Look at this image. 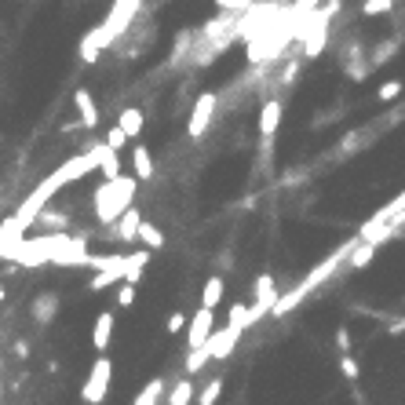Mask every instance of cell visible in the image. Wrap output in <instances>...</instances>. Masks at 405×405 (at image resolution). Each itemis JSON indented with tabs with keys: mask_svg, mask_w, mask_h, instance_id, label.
Wrapping results in <instances>:
<instances>
[{
	"mask_svg": "<svg viewBox=\"0 0 405 405\" xmlns=\"http://www.w3.org/2000/svg\"><path fill=\"white\" fill-rule=\"evenodd\" d=\"M106 150H110L106 143H95L92 150H84L81 157H70L66 164H62V168H55V172L48 175V179H44L41 186H37L33 194H30L26 201H22V205H19V212H15V216H11V223H15L19 230H30V226L37 223V216H41V212H44V205H48V201H52V197L59 194L62 186H66V183H73V179H81V175H88V172H95L99 164H103Z\"/></svg>",
	"mask_w": 405,
	"mask_h": 405,
	"instance_id": "6da1fadb",
	"label": "cell"
},
{
	"mask_svg": "<svg viewBox=\"0 0 405 405\" xmlns=\"http://www.w3.org/2000/svg\"><path fill=\"white\" fill-rule=\"evenodd\" d=\"M358 241H362V237H350V241H344V245H339L336 252H328V256H325V259H322V263H318V267H314V270H310L307 277H303L299 285H293V288H288V293H285L281 299L274 303V310H270L274 318H281V314L296 310L299 303L307 299V296L314 293V288H318V285L325 281V277H333V274H336L339 267H347V259H350V252L358 248Z\"/></svg>",
	"mask_w": 405,
	"mask_h": 405,
	"instance_id": "7a4b0ae2",
	"label": "cell"
},
{
	"mask_svg": "<svg viewBox=\"0 0 405 405\" xmlns=\"http://www.w3.org/2000/svg\"><path fill=\"white\" fill-rule=\"evenodd\" d=\"M135 179L139 175H113V179H103V186L95 190V216L99 223L113 226L124 212L132 208V197H135Z\"/></svg>",
	"mask_w": 405,
	"mask_h": 405,
	"instance_id": "3957f363",
	"label": "cell"
},
{
	"mask_svg": "<svg viewBox=\"0 0 405 405\" xmlns=\"http://www.w3.org/2000/svg\"><path fill=\"white\" fill-rule=\"evenodd\" d=\"M135 11H139V0H113L106 22H103V26H95V30H88L84 37H92V41L99 44V52H103V48H110V44L121 41V33L132 26Z\"/></svg>",
	"mask_w": 405,
	"mask_h": 405,
	"instance_id": "277c9868",
	"label": "cell"
},
{
	"mask_svg": "<svg viewBox=\"0 0 405 405\" xmlns=\"http://www.w3.org/2000/svg\"><path fill=\"white\" fill-rule=\"evenodd\" d=\"M405 216V194H398L395 201H391V205H384V208H379L376 212V216L369 219V223H365L362 226V230H358V237H362V241H384V234H387V226L391 223H395V219H402Z\"/></svg>",
	"mask_w": 405,
	"mask_h": 405,
	"instance_id": "5b68a950",
	"label": "cell"
},
{
	"mask_svg": "<svg viewBox=\"0 0 405 405\" xmlns=\"http://www.w3.org/2000/svg\"><path fill=\"white\" fill-rule=\"evenodd\" d=\"M110 376H113V365H110V358L103 354V358H95L92 376H88V384L81 387V398L88 405H99V402L106 398V391H110Z\"/></svg>",
	"mask_w": 405,
	"mask_h": 405,
	"instance_id": "8992f818",
	"label": "cell"
},
{
	"mask_svg": "<svg viewBox=\"0 0 405 405\" xmlns=\"http://www.w3.org/2000/svg\"><path fill=\"white\" fill-rule=\"evenodd\" d=\"M277 299H281V296H277L274 277H270V274H259V277H256V303L248 307V325H256V322L267 318V314L274 310Z\"/></svg>",
	"mask_w": 405,
	"mask_h": 405,
	"instance_id": "52a82bcc",
	"label": "cell"
},
{
	"mask_svg": "<svg viewBox=\"0 0 405 405\" xmlns=\"http://www.w3.org/2000/svg\"><path fill=\"white\" fill-rule=\"evenodd\" d=\"M336 11V4H325L322 11H314L310 15V33H307V44H303V52L307 59H318L325 52V37H328V15Z\"/></svg>",
	"mask_w": 405,
	"mask_h": 405,
	"instance_id": "ba28073f",
	"label": "cell"
},
{
	"mask_svg": "<svg viewBox=\"0 0 405 405\" xmlns=\"http://www.w3.org/2000/svg\"><path fill=\"white\" fill-rule=\"evenodd\" d=\"M216 92H201L197 95V103H194V113H190V121H186V128L190 135H205L208 132V124H212V113H216Z\"/></svg>",
	"mask_w": 405,
	"mask_h": 405,
	"instance_id": "9c48e42d",
	"label": "cell"
},
{
	"mask_svg": "<svg viewBox=\"0 0 405 405\" xmlns=\"http://www.w3.org/2000/svg\"><path fill=\"white\" fill-rule=\"evenodd\" d=\"M241 333H245V325H234V322H226V328L223 333H212L208 336V354L212 358H226V354H234V347H237V339H241Z\"/></svg>",
	"mask_w": 405,
	"mask_h": 405,
	"instance_id": "30bf717a",
	"label": "cell"
},
{
	"mask_svg": "<svg viewBox=\"0 0 405 405\" xmlns=\"http://www.w3.org/2000/svg\"><path fill=\"white\" fill-rule=\"evenodd\" d=\"M124 270H128V256H113V259L106 263V267L92 277V288L99 293V288H110V285L124 281Z\"/></svg>",
	"mask_w": 405,
	"mask_h": 405,
	"instance_id": "8fae6325",
	"label": "cell"
},
{
	"mask_svg": "<svg viewBox=\"0 0 405 405\" xmlns=\"http://www.w3.org/2000/svg\"><path fill=\"white\" fill-rule=\"evenodd\" d=\"M212 336V307H201L194 314V322H190V350L194 347H205Z\"/></svg>",
	"mask_w": 405,
	"mask_h": 405,
	"instance_id": "7c38bea8",
	"label": "cell"
},
{
	"mask_svg": "<svg viewBox=\"0 0 405 405\" xmlns=\"http://www.w3.org/2000/svg\"><path fill=\"white\" fill-rule=\"evenodd\" d=\"M139 226H143V212H139V208H128L117 223H113V230H117V241H135V237H139Z\"/></svg>",
	"mask_w": 405,
	"mask_h": 405,
	"instance_id": "4fadbf2b",
	"label": "cell"
},
{
	"mask_svg": "<svg viewBox=\"0 0 405 405\" xmlns=\"http://www.w3.org/2000/svg\"><path fill=\"white\" fill-rule=\"evenodd\" d=\"M277 124H281V103L270 99V103L263 106V113H259V135H263V143H270V135L277 132Z\"/></svg>",
	"mask_w": 405,
	"mask_h": 405,
	"instance_id": "5bb4252c",
	"label": "cell"
},
{
	"mask_svg": "<svg viewBox=\"0 0 405 405\" xmlns=\"http://www.w3.org/2000/svg\"><path fill=\"white\" fill-rule=\"evenodd\" d=\"M73 103H77V113H81V124H84V128H95V124H99V106H95V99L88 95L84 88H77Z\"/></svg>",
	"mask_w": 405,
	"mask_h": 405,
	"instance_id": "9a60e30c",
	"label": "cell"
},
{
	"mask_svg": "<svg viewBox=\"0 0 405 405\" xmlns=\"http://www.w3.org/2000/svg\"><path fill=\"white\" fill-rule=\"evenodd\" d=\"M110 336H113V314H110V310H103V314L95 318V333H92V344H95V350H106Z\"/></svg>",
	"mask_w": 405,
	"mask_h": 405,
	"instance_id": "2e32d148",
	"label": "cell"
},
{
	"mask_svg": "<svg viewBox=\"0 0 405 405\" xmlns=\"http://www.w3.org/2000/svg\"><path fill=\"white\" fill-rule=\"evenodd\" d=\"M132 164H135V175H139V179H154V157H150L146 146H135V150H132Z\"/></svg>",
	"mask_w": 405,
	"mask_h": 405,
	"instance_id": "e0dca14e",
	"label": "cell"
},
{
	"mask_svg": "<svg viewBox=\"0 0 405 405\" xmlns=\"http://www.w3.org/2000/svg\"><path fill=\"white\" fill-rule=\"evenodd\" d=\"M55 310H59V299L52 296V293H44V296H37V303H33V318L37 322H52L55 318Z\"/></svg>",
	"mask_w": 405,
	"mask_h": 405,
	"instance_id": "ac0fdd59",
	"label": "cell"
},
{
	"mask_svg": "<svg viewBox=\"0 0 405 405\" xmlns=\"http://www.w3.org/2000/svg\"><path fill=\"white\" fill-rule=\"evenodd\" d=\"M373 252H376V245H373V241H358V248H354V252H350V259H347V267H350V270H362L365 263L373 259Z\"/></svg>",
	"mask_w": 405,
	"mask_h": 405,
	"instance_id": "d6986e66",
	"label": "cell"
},
{
	"mask_svg": "<svg viewBox=\"0 0 405 405\" xmlns=\"http://www.w3.org/2000/svg\"><path fill=\"white\" fill-rule=\"evenodd\" d=\"M117 124H121V128H124V132H128L132 139H135L139 132H143V110H135V106H132V110H124Z\"/></svg>",
	"mask_w": 405,
	"mask_h": 405,
	"instance_id": "ffe728a7",
	"label": "cell"
},
{
	"mask_svg": "<svg viewBox=\"0 0 405 405\" xmlns=\"http://www.w3.org/2000/svg\"><path fill=\"white\" fill-rule=\"evenodd\" d=\"M139 241H143L146 248H164V234L157 230L154 223H146V219H143V226H139Z\"/></svg>",
	"mask_w": 405,
	"mask_h": 405,
	"instance_id": "44dd1931",
	"label": "cell"
},
{
	"mask_svg": "<svg viewBox=\"0 0 405 405\" xmlns=\"http://www.w3.org/2000/svg\"><path fill=\"white\" fill-rule=\"evenodd\" d=\"M219 299H223V277H208L205 296H201V307H216Z\"/></svg>",
	"mask_w": 405,
	"mask_h": 405,
	"instance_id": "7402d4cb",
	"label": "cell"
},
{
	"mask_svg": "<svg viewBox=\"0 0 405 405\" xmlns=\"http://www.w3.org/2000/svg\"><path fill=\"white\" fill-rule=\"evenodd\" d=\"M190 398H194V384H190V379H179V384L172 387V395H168V405H190Z\"/></svg>",
	"mask_w": 405,
	"mask_h": 405,
	"instance_id": "603a6c76",
	"label": "cell"
},
{
	"mask_svg": "<svg viewBox=\"0 0 405 405\" xmlns=\"http://www.w3.org/2000/svg\"><path fill=\"white\" fill-rule=\"evenodd\" d=\"M208 362H212L208 347H194V350H190V358H186V373H201Z\"/></svg>",
	"mask_w": 405,
	"mask_h": 405,
	"instance_id": "cb8c5ba5",
	"label": "cell"
},
{
	"mask_svg": "<svg viewBox=\"0 0 405 405\" xmlns=\"http://www.w3.org/2000/svg\"><path fill=\"white\" fill-rule=\"evenodd\" d=\"M161 391H164V384L161 379H150V384L143 387V395L135 398V405H157V398H161Z\"/></svg>",
	"mask_w": 405,
	"mask_h": 405,
	"instance_id": "d4e9b609",
	"label": "cell"
},
{
	"mask_svg": "<svg viewBox=\"0 0 405 405\" xmlns=\"http://www.w3.org/2000/svg\"><path fill=\"white\" fill-rule=\"evenodd\" d=\"M99 172H103V179L121 175V157H117V150H106V157H103V164H99Z\"/></svg>",
	"mask_w": 405,
	"mask_h": 405,
	"instance_id": "484cf974",
	"label": "cell"
},
{
	"mask_svg": "<svg viewBox=\"0 0 405 405\" xmlns=\"http://www.w3.org/2000/svg\"><path fill=\"white\" fill-rule=\"evenodd\" d=\"M223 395V379H208V387L201 391V398H197V405H216V398Z\"/></svg>",
	"mask_w": 405,
	"mask_h": 405,
	"instance_id": "4316f807",
	"label": "cell"
},
{
	"mask_svg": "<svg viewBox=\"0 0 405 405\" xmlns=\"http://www.w3.org/2000/svg\"><path fill=\"white\" fill-rule=\"evenodd\" d=\"M395 4H398V0H365L362 11H365V15H387Z\"/></svg>",
	"mask_w": 405,
	"mask_h": 405,
	"instance_id": "83f0119b",
	"label": "cell"
},
{
	"mask_svg": "<svg viewBox=\"0 0 405 405\" xmlns=\"http://www.w3.org/2000/svg\"><path fill=\"white\" fill-rule=\"evenodd\" d=\"M128 139H132V135H128V132H124V128H121V124H113V128L106 132V146H110V150H121L124 143H128Z\"/></svg>",
	"mask_w": 405,
	"mask_h": 405,
	"instance_id": "f1b7e54d",
	"label": "cell"
},
{
	"mask_svg": "<svg viewBox=\"0 0 405 405\" xmlns=\"http://www.w3.org/2000/svg\"><path fill=\"white\" fill-rule=\"evenodd\" d=\"M99 59V44L92 37H81V62H95Z\"/></svg>",
	"mask_w": 405,
	"mask_h": 405,
	"instance_id": "f546056e",
	"label": "cell"
},
{
	"mask_svg": "<svg viewBox=\"0 0 405 405\" xmlns=\"http://www.w3.org/2000/svg\"><path fill=\"white\" fill-rule=\"evenodd\" d=\"M216 4L223 11H234V15H245V11L252 8V0H216Z\"/></svg>",
	"mask_w": 405,
	"mask_h": 405,
	"instance_id": "4dcf8cb0",
	"label": "cell"
},
{
	"mask_svg": "<svg viewBox=\"0 0 405 405\" xmlns=\"http://www.w3.org/2000/svg\"><path fill=\"white\" fill-rule=\"evenodd\" d=\"M339 369H344V376L350 379V384L358 379V362H354L350 354H339Z\"/></svg>",
	"mask_w": 405,
	"mask_h": 405,
	"instance_id": "1f68e13d",
	"label": "cell"
},
{
	"mask_svg": "<svg viewBox=\"0 0 405 405\" xmlns=\"http://www.w3.org/2000/svg\"><path fill=\"white\" fill-rule=\"evenodd\" d=\"M117 303H121V307H132V303H135V285L132 281H124L117 288Z\"/></svg>",
	"mask_w": 405,
	"mask_h": 405,
	"instance_id": "d6a6232c",
	"label": "cell"
},
{
	"mask_svg": "<svg viewBox=\"0 0 405 405\" xmlns=\"http://www.w3.org/2000/svg\"><path fill=\"white\" fill-rule=\"evenodd\" d=\"M230 322L248 328V307H245V303H234V307H230Z\"/></svg>",
	"mask_w": 405,
	"mask_h": 405,
	"instance_id": "836d02e7",
	"label": "cell"
},
{
	"mask_svg": "<svg viewBox=\"0 0 405 405\" xmlns=\"http://www.w3.org/2000/svg\"><path fill=\"white\" fill-rule=\"evenodd\" d=\"M37 223H44V226H66V216H55V212H41V216H37Z\"/></svg>",
	"mask_w": 405,
	"mask_h": 405,
	"instance_id": "e575fe53",
	"label": "cell"
},
{
	"mask_svg": "<svg viewBox=\"0 0 405 405\" xmlns=\"http://www.w3.org/2000/svg\"><path fill=\"white\" fill-rule=\"evenodd\" d=\"M164 328H168V333H179V328H186V314H179V310H175L172 318H168V325H164Z\"/></svg>",
	"mask_w": 405,
	"mask_h": 405,
	"instance_id": "d590c367",
	"label": "cell"
},
{
	"mask_svg": "<svg viewBox=\"0 0 405 405\" xmlns=\"http://www.w3.org/2000/svg\"><path fill=\"white\" fill-rule=\"evenodd\" d=\"M398 92H402V84H398V81H387L384 88H379V99H395Z\"/></svg>",
	"mask_w": 405,
	"mask_h": 405,
	"instance_id": "8d00e7d4",
	"label": "cell"
},
{
	"mask_svg": "<svg viewBox=\"0 0 405 405\" xmlns=\"http://www.w3.org/2000/svg\"><path fill=\"white\" fill-rule=\"evenodd\" d=\"M336 347H339V354L350 350V333H347V328H339V333H336Z\"/></svg>",
	"mask_w": 405,
	"mask_h": 405,
	"instance_id": "74e56055",
	"label": "cell"
},
{
	"mask_svg": "<svg viewBox=\"0 0 405 405\" xmlns=\"http://www.w3.org/2000/svg\"><path fill=\"white\" fill-rule=\"evenodd\" d=\"M15 354H19V358H26V354H30V344H26V339H19V344H15Z\"/></svg>",
	"mask_w": 405,
	"mask_h": 405,
	"instance_id": "f35d334b",
	"label": "cell"
},
{
	"mask_svg": "<svg viewBox=\"0 0 405 405\" xmlns=\"http://www.w3.org/2000/svg\"><path fill=\"white\" fill-rule=\"evenodd\" d=\"M387 328H391L395 336H398V333H405V318H402V322H395V325H387Z\"/></svg>",
	"mask_w": 405,
	"mask_h": 405,
	"instance_id": "ab89813d",
	"label": "cell"
},
{
	"mask_svg": "<svg viewBox=\"0 0 405 405\" xmlns=\"http://www.w3.org/2000/svg\"><path fill=\"white\" fill-rule=\"evenodd\" d=\"M4 296H8V293H4V285H0V303H4Z\"/></svg>",
	"mask_w": 405,
	"mask_h": 405,
	"instance_id": "60d3db41",
	"label": "cell"
},
{
	"mask_svg": "<svg viewBox=\"0 0 405 405\" xmlns=\"http://www.w3.org/2000/svg\"><path fill=\"white\" fill-rule=\"evenodd\" d=\"M325 4H336V8H339V0H325Z\"/></svg>",
	"mask_w": 405,
	"mask_h": 405,
	"instance_id": "b9f144b4",
	"label": "cell"
},
{
	"mask_svg": "<svg viewBox=\"0 0 405 405\" xmlns=\"http://www.w3.org/2000/svg\"><path fill=\"white\" fill-rule=\"evenodd\" d=\"M0 391H4V387H0Z\"/></svg>",
	"mask_w": 405,
	"mask_h": 405,
	"instance_id": "7bdbcfd3",
	"label": "cell"
}]
</instances>
